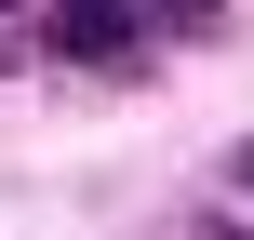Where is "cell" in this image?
Listing matches in <instances>:
<instances>
[{
  "instance_id": "6da1fadb",
  "label": "cell",
  "mask_w": 254,
  "mask_h": 240,
  "mask_svg": "<svg viewBox=\"0 0 254 240\" xmlns=\"http://www.w3.org/2000/svg\"><path fill=\"white\" fill-rule=\"evenodd\" d=\"M228 187H241V200H254V134H241V147H228Z\"/></svg>"
}]
</instances>
